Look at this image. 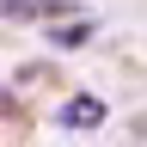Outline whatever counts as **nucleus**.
<instances>
[{"label": "nucleus", "mask_w": 147, "mask_h": 147, "mask_svg": "<svg viewBox=\"0 0 147 147\" xmlns=\"http://www.w3.org/2000/svg\"><path fill=\"white\" fill-rule=\"evenodd\" d=\"M61 123H67V129H74V123L92 129V123H104V104H98V98H74V104L61 110Z\"/></svg>", "instance_id": "nucleus-1"}, {"label": "nucleus", "mask_w": 147, "mask_h": 147, "mask_svg": "<svg viewBox=\"0 0 147 147\" xmlns=\"http://www.w3.org/2000/svg\"><path fill=\"white\" fill-rule=\"evenodd\" d=\"M12 18H43V12H55V0H0Z\"/></svg>", "instance_id": "nucleus-2"}, {"label": "nucleus", "mask_w": 147, "mask_h": 147, "mask_svg": "<svg viewBox=\"0 0 147 147\" xmlns=\"http://www.w3.org/2000/svg\"><path fill=\"white\" fill-rule=\"evenodd\" d=\"M86 31H92L86 18H80V25H61V31H55V43H61V49H74V43H86Z\"/></svg>", "instance_id": "nucleus-3"}]
</instances>
